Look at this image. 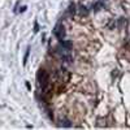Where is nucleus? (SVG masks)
Listing matches in <instances>:
<instances>
[{
    "label": "nucleus",
    "instance_id": "obj_4",
    "mask_svg": "<svg viewBox=\"0 0 130 130\" xmlns=\"http://www.w3.org/2000/svg\"><path fill=\"white\" fill-rule=\"evenodd\" d=\"M68 13L70 14V16H73V14L75 13V4L74 3H70L69 7H68Z\"/></svg>",
    "mask_w": 130,
    "mask_h": 130
},
{
    "label": "nucleus",
    "instance_id": "obj_9",
    "mask_svg": "<svg viewBox=\"0 0 130 130\" xmlns=\"http://www.w3.org/2000/svg\"><path fill=\"white\" fill-rule=\"evenodd\" d=\"M39 31V25H38V22L35 21L34 22V33H38Z\"/></svg>",
    "mask_w": 130,
    "mask_h": 130
},
{
    "label": "nucleus",
    "instance_id": "obj_1",
    "mask_svg": "<svg viewBox=\"0 0 130 130\" xmlns=\"http://www.w3.org/2000/svg\"><path fill=\"white\" fill-rule=\"evenodd\" d=\"M48 74L47 72H46L44 69H40L39 73H38V83H39V86L42 87V90H46L48 87Z\"/></svg>",
    "mask_w": 130,
    "mask_h": 130
},
{
    "label": "nucleus",
    "instance_id": "obj_2",
    "mask_svg": "<svg viewBox=\"0 0 130 130\" xmlns=\"http://www.w3.org/2000/svg\"><path fill=\"white\" fill-rule=\"evenodd\" d=\"M53 35H55L59 40H64V38H65V28H64V25L61 24V22H59V24L55 26V29H53Z\"/></svg>",
    "mask_w": 130,
    "mask_h": 130
},
{
    "label": "nucleus",
    "instance_id": "obj_6",
    "mask_svg": "<svg viewBox=\"0 0 130 130\" xmlns=\"http://www.w3.org/2000/svg\"><path fill=\"white\" fill-rule=\"evenodd\" d=\"M61 122V126H64V128H70V126H72V122L69 121V120H66V118H64V120H61L60 121Z\"/></svg>",
    "mask_w": 130,
    "mask_h": 130
},
{
    "label": "nucleus",
    "instance_id": "obj_7",
    "mask_svg": "<svg viewBox=\"0 0 130 130\" xmlns=\"http://www.w3.org/2000/svg\"><path fill=\"white\" fill-rule=\"evenodd\" d=\"M30 47L26 48V52H25V56H24V65H26V63H28V59H29V55H30Z\"/></svg>",
    "mask_w": 130,
    "mask_h": 130
},
{
    "label": "nucleus",
    "instance_id": "obj_8",
    "mask_svg": "<svg viewBox=\"0 0 130 130\" xmlns=\"http://www.w3.org/2000/svg\"><path fill=\"white\" fill-rule=\"evenodd\" d=\"M117 24H118V28H120V29H122V28H124V26H126V20H125V18H120V20H118L117 21Z\"/></svg>",
    "mask_w": 130,
    "mask_h": 130
},
{
    "label": "nucleus",
    "instance_id": "obj_3",
    "mask_svg": "<svg viewBox=\"0 0 130 130\" xmlns=\"http://www.w3.org/2000/svg\"><path fill=\"white\" fill-rule=\"evenodd\" d=\"M102 8H104V4H103L102 1H98V3H94V5H93V9H94V12H99Z\"/></svg>",
    "mask_w": 130,
    "mask_h": 130
},
{
    "label": "nucleus",
    "instance_id": "obj_11",
    "mask_svg": "<svg viewBox=\"0 0 130 130\" xmlns=\"http://www.w3.org/2000/svg\"><path fill=\"white\" fill-rule=\"evenodd\" d=\"M26 87H28V90L31 89V86H30V83H29V82H26Z\"/></svg>",
    "mask_w": 130,
    "mask_h": 130
},
{
    "label": "nucleus",
    "instance_id": "obj_10",
    "mask_svg": "<svg viewBox=\"0 0 130 130\" xmlns=\"http://www.w3.org/2000/svg\"><path fill=\"white\" fill-rule=\"evenodd\" d=\"M26 8H28V7H26V5H24V7H21V8H20V9H18V10H17V12H20V13H24V12H25V10H26Z\"/></svg>",
    "mask_w": 130,
    "mask_h": 130
},
{
    "label": "nucleus",
    "instance_id": "obj_5",
    "mask_svg": "<svg viewBox=\"0 0 130 130\" xmlns=\"http://www.w3.org/2000/svg\"><path fill=\"white\" fill-rule=\"evenodd\" d=\"M79 12H81V14H82V16H85V17L89 16V9H87L85 5H81V7H79Z\"/></svg>",
    "mask_w": 130,
    "mask_h": 130
}]
</instances>
